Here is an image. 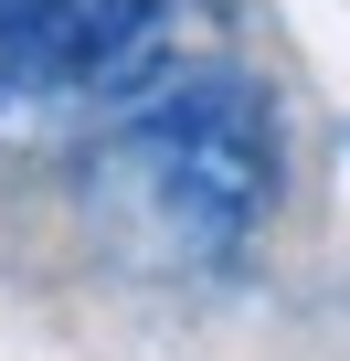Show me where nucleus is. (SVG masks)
I'll return each mask as SVG.
<instances>
[{"instance_id":"f257e3e1","label":"nucleus","mask_w":350,"mask_h":361,"mask_svg":"<svg viewBox=\"0 0 350 361\" xmlns=\"http://www.w3.org/2000/svg\"><path fill=\"white\" fill-rule=\"evenodd\" d=\"M276 202V117L244 75H138L85 149V224L138 276L234 266Z\"/></svg>"},{"instance_id":"f03ea898","label":"nucleus","mask_w":350,"mask_h":361,"mask_svg":"<svg viewBox=\"0 0 350 361\" xmlns=\"http://www.w3.org/2000/svg\"><path fill=\"white\" fill-rule=\"evenodd\" d=\"M170 0H0V96H127Z\"/></svg>"}]
</instances>
